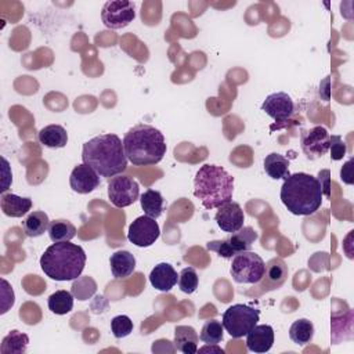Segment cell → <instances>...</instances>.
I'll return each instance as SVG.
<instances>
[{
    "mask_svg": "<svg viewBox=\"0 0 354 354\" xmlns=\"http://www.w3.org/2000/svg\"><path fill=\"white\" fill-rule=\"evenodd\" d=\"M261 111H264L275 122L282 123L290 119L295 113V102L289 94L278 91L266 97L261 104Z\"/></svg>",
    "mask_w": 354,
    "mask_h": 354,
    "instance_id": "cell-13",
    "label": "cell"
},
{
    "mask_svg": "<svg viewBox=\"0 0 354 354\" xmlns=\"http://www.w3.org/2000/svg\"><path fill=\"white\" fill-rule=\"evenodd\" d=\"M266 263L254 252L236 253L231 263V277L236 283H259L264 275Z\"/></svg>",
    "mask_w": 354,
    "mask_h": 354,
    "instance_id": "cell-8",
    "label": "cell"
},
{
    "mask_svg": "<svg viewBox=\"0 0 354 354\" xmlns=\"http://www.w3.org/2000/svg\"><path fill=\"white\" fill-rule=\"evenodd\" d=\"M71 188L77 194H88L100 185V174L86 163L73 167L69 177Z\"/></svg>",
    "mask_w": 354,
    "mask_h": 354,
    "instance_id": "cell-15",
    "label": "cell"
},
{
    "mask_svg": "<svg viewBox=\"0 0 354 354\" xmlns=\"http://www.w3.org/2000/svg\"><path fill=\"white\" fill-rule=\"evenodd\" d=\"M76 235V227L68 221V220H54L50 221L48 225V236L50 239L55 243V242H66L73 239Z\"/></svg>",
    "mask_w": 354,
    "mask_h": 354,
    "instance_id": "cell-29",
    "label": "cell"
},
{
    "mask_svg": "<svg viewBox=\"0 0 354 354\" xmlns=\"http://www.w3.org/2000/svg\"><path fill=\"white\" fill-rule=\"evenodd\" d=\"M111 330L115 337H126L133 332V321L127 315H116L111 321Z\"/></svg>",
    "mask_w": 354,
    "mask_h": 354,
    "instance_id": "cell-33",
    "label": "cell"
},
{
    "mask_svg": "<svg viewBox=\"0 0 354 354\" xmlns=\"http://www.w3.org/2000/svg\"><path fill=\"white\" fill-rule=\"evenodd\" d=\"M300 147L307 159H318L329 151V133L322 126L304 130L300 136Z\"/></svg>",
    "mask_w": 354,
    "mask_h": 354,
    "instance_id": "cell-12",
    "label": "cell"
},
{
    "mask_svg": "<svg viewBox=\"0 0 354 354\" xmlns=\"http://www.w3.org/2000/svg\"><path fill=\"white\" fill-rule=\"evenodd\" d=\"M223 330H224V326L220 321L210 319L202 326L199 339L206 344H218L224 336Z\"/></svg>",
    "mask_w": 354,
    "mask_h": 354,
    "instance_id": "cell-31",
    "label": "cell"
},
{
    "mask_svg": "<svg viewBox=\"0 0 354 354\" xmlns=\"http://www.w3.org/2000/svg\"><path fill=\"white\" fill-rule=\"evenodd\" d=\"M260 318V310L248 304H232L224 314L221 324L224 329L234 337L239 339L246 336Z\"/></svg>",
    "mask_w": 354,
    "mask_h": 354,
    "instance_id": "cell-6",
    "label": "cell"
},
{
    "mask_svg": "<svg viewBox=\"0 0 354 354\" xmlns=\"http://www.w3.org/2000/svg\"><path fill=\"white\" fill-rule=\"evenodd\" d=\"M140 196L138 183L124 174H118L112 177L108 183V198L111 203L116 207H127L133 205Z\"/></svg>",
    "mask_w": 354,
    "mask_h": 354,
    "instance_id": "cell-9",
    "label": "cell"
},
{
    "mask_svg": "<svg viewBox=\"0 0 354 354\" xmlns=\"http://www.w3.org/2000/svg\"><path fill=\"white\" fill-rule=\"evenodd\" d=\"M140 203H141L144 213L152 218H158L163 213L165 199H163L162 194L156 189H147L140 196Z\"/></svg>",
    "mask_w": 354,
    "mask_h": 354,
    "instance_id": "cell-25",
    "label": "cell"
},
{
    "mask_svg": "<svg viewBox=\"0 0 354 354\" xmlns=\"http://www.w3.org/2000/svg\"><path fill=\"white\" fill-rule=\"evenodd\" d=\"M281 201L295 216H311L322 203V188L317 177L308 173L290 174L281 187Z\"/></svg>",
    "mask_w": 354,
    "mask_h": 354,
    "instance_id": "cell-2",
    "label": "cell"
},
{
    "mask_svg": "<svg viewBox=\"0 0 354 354\" xmlns=\"http://www.w3.org/2000/svg\"><path fill=\"white\" fill-rule=\"evenodd\" d=\"M37 138L47 148H64L68 142V133L59 124H48L39 131Z\"/></svg>",
    "mask_w": 354,
    "mask_h": 354,
    "instance_id": "cell-23",
    "label": "cell"
},
{
    "mask_svg": "<svg viewBox=\"0 0 354 354\" xmlns=\"http://www.w3.org/2000/svg\"><path fill=\"white\" fill-rule=\"evenodd\" d=\"M1 162H3V185H1L0 191L4 194V192L8 189V185H10L11 181H12V174H11L10 165H8L7 159H6V158H1Z\"/></svg>",
    "mask_w": 354,
    "mask_h": 354,
    "instance_id": "cell-37",
    "label": "cell"
},
{
    "mask_svg": "<svg viewBox=\"0 0 354 354\" xmlns=\"http://www.w3.org/2000/svg\"><path fill=\"white\" fill-rule=\"evenodd\" d=\"M124 155L134 166H152L166 155L163 134L149 124H137L123 137Z\"/></svg>",
    "mask_w": 354,
    "mask_h": 354,
    "instance_id": "cell-3",
    "label": "cell"
},
{
    "mask_svg": "<svg viewBox=\"0 0 354 354\" xmlns=\"http://www.w3.org/2000/svg\"><path fill=\"white\" fill-rule=\"evenodd\" d=\"M264 170L272 180H286L289 173V160L278 152H271L264 159Z\"/></svg>",
    "mask_w": 354,
    "mask_h": 354,
    "instance_id": "cell-22",
    "label": "cell"
},
{
    "mask_svg": "<svg viewBox=\"0 0 354 354\" xmlns=\"http://www.w3.org/2000/svg\"><path fill=\"white\" fill-rule=\"evenodd\" d=\"M28 343H29L28 335L14 329L1 340L0 351L1 354H24L26 351Z\"/></svg>",
    "mask_w": 354,
    "mask_h": 354,
    "instance_id": "cell-26",
    "label": "cell"
},
{
    "mask_svg": "<svg viewBox=\"0 0 354 354\" xmlns=\"http://www.w3.org/2000/svg\"><path fill=\"white\" fill-rule=\"evenodd\" d=\"M174 348L184 354H195L198 351L199 336L192 326L178 325L174 329Z\"/></svg>",
    "mask_w": 354,
    "mask_h": 354,
    "instance_id": "cell-19",
    "label": "cell"
},
{
    "mask_svg": "<svg viewBox=\"0 0 354 354\" xmlns=\"http://www.w3.org/2000/svg\"><path fill=\"white\" fill-rule=\"evenodd\" d=\"M111 271L115 278L123 279L130 277L136 270V257L129 250H116L109 259Z\"/></svg>",
    "mask_w": 354,
    "mask_h": 354,
    "instance_id": "cell-20",
    "label": "cell"
},
{
    "mask_svg": "<svg viewBox=\"0 0 354 354\" xmlns=\"http://www.w3.org/2000/svg\"><path fill=\"white\" fill-rule=\"evenodd\" d=\"M82 160L100 177H115L126 170L123 141L116 134H100L83 144Z\"/></svg>",
    "mask_w": 354,
    "mask_h": 354,
    "instance_id": "cell-1",
    "label": "cell"
},
{
    "mask_svg": "<svg viewBox=\"0 0 354 354\" xmlns=\"http://www.w3.org/2000/svg\"><path fill=\"white\" fill-rule=\"evenodd\" d=\"M149 282L155 289L160 292H169L178 282V274L171 264L159 263L152 268L149 274Z\"/></svg>",
    "mask_w": 354,
    "mask_h": 354,
    "instance_id": "cell-18",
    "label": "cell"
},
{
    "mask_svg": "<svg viewBox=\"0 0 354 354\" xmlns=\"http://www.w3.org/2000/svg\"><path fill=\"white\" fill-rule=\"evenodd\" d=\"M288 266L286 263L279 259V257H274L271 259L267 264H266V270H264V275L261 279V289L263 290H272V289H278L279 286L283 285V282L288 278Z\"/></svg>",
    "mask_w": 354,
    "mask_h": 354,
    "instance_id": "cell-17",
    "label": "cell"
},
{
    "mask_svg": "<svg viewBox=\"0 0 354 354\" xmlns=\"http://www.w3.org/2000/svg\"><path fill=\"white\" fill-rule=\"evenodd\" d=\"M47 306L51 313L57 315H65L73 308V296L68 290H55L48 296Z\"/></svg>",
    "mask_w": 354,
    "mask_h": 354,
    "instance_id": "cell-28",
    "label": "cell"
},
{
    "mask_svg": "<svg viewBox=\"0 0 354 354\" xmlns=\"http://www.w3.org/2000/svg\"><path fill=\"white\" fill-rule=\"evenodd\" d=\"M234 177L221 166L203 165L194 178V195L201 199L205 209H218L231 202Z\"/></svg>",
    "mask_w": 354,
    "mask_h": 354,
    "instance_id": "cell-5",
    "label": "cell"
},
{
    "mask_svg": "<svg viewBox=\"0 0 354 354\" xmlns=\"http://www.w3.org/2000/svg\"><path fill=\"white\" fill-rule=\"evenodd\" d=\"M214 220L218 228L224 232H235L243 227L245 214L239 203L227 202L218 207Z\"/></svg>",
    "mask_w": 354,
    "mask_h": 354,
    "instance_id": "cell-14",
    "label": "cell"
},
{
    "mask_svg": "<svg viewBox=\"0 0 354 354\" xmlns=\"http://www.w3.org/2000/svg\"><path fill=\"white\" fill-rule=\"evenodd\" d=\"M199 285V278L192 267H185L180 271L178 274V288L181 292L191 295L198 289Z\"/></svg>",
    "mask_w": 354,
    "mask_h": 354,
    "instance_id": "cell-32",
    "label": "cell"
},
{
    "mask_svg": "<svg viewBox=\"0 0 354 354\" xmlns=\"http://www.w3.org/2000/svg\"><path fill=\"white\" fill-rule=\"evenodd\" d=\"M353 162L354 159L350 158L344 165L343 167L340 169V180L346 184H353L354 183V178H353Z\"/></svg>",
    "mask_w": 354,
    "mask_h": 354,
    "instance_id": "cell-36",
    "label": "cell"
},
{
    "mask_svg": "<svg viewBox=\"0 0 354 354\" xmlns=\"http://www.w3.org/2000/svg\"><path fill=\"white\" fill-rule=\"evenodd\" d=\"M314 336V325L307 318L296 319L289 328V337L293 343L299 346H304L313 340Z\"/></svg>",
    "mask_w": 354,
    "mask_h": 354,
    "instance_id": "cell-27",
    "label": "cell"
},
{
    "mask_svg": "<svg viewBox=\"0 0 354 354\" xmlns=\"http://www.w3.org/2000/svg\"><path fill=\"white\" fill-rule=\"evenodd\" d=\"M353 310H347L346 314H343L340 317L333 315L332 317V342L333 344H336V339L337 335L343 330V340H351L353 339Z\"/></svg>",
    "mask_w": 354,
    "mask_h": 354,
    "instance_id": "cell-30",
    "label": "cell"
},
{
    "mask_svg": "<svg viewBox=\"0 0 354 354\" xmlns=\"http://www.w3.org/2000/svg\"><path fill=\"white\" fill-rule=\"evenodd\" d=\"M0 206L6 216L8 217H22L32 207V199L25 196H18L15 194H3L0 198Z\"/></svg>",
    "mask_w": 354,
    "mask_h": 354,
    "instance_id": "cell-21",
    "label": "cell"
},
{
    "mask_svg": "<svg viewBox=\"0 0 354 354\" xmlns=\"http://www.w3.org/2000/svg\"><path fill=\"white\" fill-rule=\"evenodd\" d=\"M48 225H50L48 216L40 210L29 213L22 221L24 232L29 238H36L43 235L46 231H48Z\"/></svg>",
    "mask_w": 354,
    "mask_h": 354,
    "instance_id": "cell-24",
    "label": "cell"
},
{
    "mask_svg": "<svg viewBox=\"0 0 354 354\" xmlns=\"http://www.w3.org/2000/svg\"><path fill=\"white\" fill-rule=\"evenodd\" d=\"M160 235L159 224L155 221V218L149 216H140L137 217L130 225L127 231V239L138 246V248H148Z\"/></svg>",
    "mask_w": 354,
    "mask_h": 354,
    "instance_id": "cell-11",
    "label": "cell"
},
{
    "mask_svg": "<svg viewBox=\"0 0 354 354\" xmlns=\"http://www.w3.org/2000/svg\"><path fill=\"white\" fill-rule=\"evenodd\" d=\"M136 18V6L129 0L106 1L101 11V19L109 29L126 28Z\"/></svg>",
    "mask_w": 354,
    "mask_h": 354,
    "instance_id": "cell-10",
    "label": "cell"
},
{
    "mask_svg": "<svg viewBox=\"0 0 354 354\" xmlns=\"http://www.w3.org/2000/svg\"><path fill=\"white\" fill-rule=\"evenodd\" d=\"M86 266V253L76 243L55 242L40 257L43 272L54 281H73L80 277Z\"/></svg>",
    "mask_w": 354,
    "mask_h": 354,
    "instance_id": "cell-4",
    "label": "cell"
},
{
    "mask_svg": "<svg viewBox=\"0 0 354 354\" xmlns=\"http://www.w3.org/2000/svg\"><path fill=\"white\" fill-rule=\"evenodd\" d=\"M201 353H224V350H221L220 347H217V344H206L202 348H199Z\"/></svg>",
    "mask_w": 354,
    "mask_h": 354,
    "instance_id": "cell-38",
    "label": "cell"
},
{
    "mask_svg": "<svg viewBox=\"0 0 354 354\" xmlns=\"http://www.w3.org/2000/svg\"><path fill=\"white\" fill-rule=\"evenodd\" d=\"M329 174H330L329 170H321L318 173V177H317V180L319 181V185L322 188V194L328 199H330V180H329Z\"/></svg>",
    "mask_w": 354,
    "mask_h": 354,
    "instance_id": "cell-35",
    "label": "cell"
},
{
    "mask_svg": "<svg viewBox=\"0 0 354 354\" xmlns=\"http://www.w3.org/2000/svg\"><path fill=\"white\" fill-rule=\"evenodd\" d=\"M329 151L332 160H340L347 152V145L340 136H329Z\"/></svg>",
    "mask_w": 354,
    "mask_h": 354,
    "instance_id": "cell-34",
    "label": "cell"
},
{
    "mask_svg": "<svg viewBox=\"0 0 354 354\" xmlns=\"http://www.w3.org/2000/svg\"><path fill=\"white\" fill-rule=\"evenodd\" d=\"M257 238L259 234L252 227L246 225L235 232H231V235L225 239L209 241L206 243V249L209 252L217 253L220 257L232 259L236 253L250 250Z\"/></svg>",
    "mask_w": 354,
    "mask_h": 354,
    "instance_id": "cell-7",
    "label": "cell"
},
{
    "mask_svg": "<svg viewBox=\"0 0 354 354\" xmlns=\"http://www.w3.org/2000/svg\"><path fill=\"white\" fill-rule=\"evenodd\" d=\"M274 344V329L271 325H254L246 335V347L253 353H267Z\"/></svg>",
    "mask_w": 354,
    "mask_h": 354,
    "instance_id": "cell-16",
    "label": "cell"
}]
</instances>
